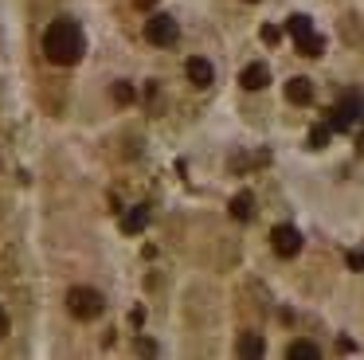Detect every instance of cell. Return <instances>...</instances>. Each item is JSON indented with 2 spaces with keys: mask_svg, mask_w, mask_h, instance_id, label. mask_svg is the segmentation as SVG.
<instances>
[{
  "mask_svg": "<svg viewBox=\"0 0 364 360\" xmlns=\"http://www.w3.org/2000/svg\"><path fill=\"white\" fill-rule=\"evenodd\" d=\"M43 51H48L51 63L59 67H75L87 51V39H82V28L75 20H55L48 31H43Z\"/></svg>",
  "mask_w": 364,
  "mask_h": 360,
  "instance_id": "6da1fadb",
  "label": "cell"
},
{
  "mask_svg": "<svg viewBox=\"0 0 364 360\" xmlns=\"http://www.w3.org/2000/svg\"><path fill=\"white\" fill-rule=\"evenodd\" d=\"M67 309H71L79 321H95L98 313H102V294L90 290V286H75L71 294H67Z\"/></svg>",
  "mask_w": 364,
  "mask_h": 360,
  "instance_id": "7a4b0ae2",
  "label": "cell"
},
{
  "mask_svg": "<svg viewBox=\"0 0 364 360\" xmlns=\"http://www.w3.org/2000/svg\"><path fill=\"white\" fill-rule=\"evenodd\" d=\"M360 117H364V98H360V94H345V98L333 106V114H329V129L345 133V129H353Z\"/></svg>",
  "mask_w": 364,
  "mask_h": 360,
  "instance_id": "3957f363",
  "label": "cell"
},
{
  "mask_svg": "<svg viewBox=\"0 0 364 360\" xmlns=\"http://www.w3.org/2000/svg\"><path fill=\"white\" fill-rule=\"evenodd\" d=\"M145 39H149L153 47H173L176 39H181V23L165 12H153V20L145 23Z\"/></svg>",
  "mask_w": 364,
  "mask_h": 360,
  "instance_id": "277c9868",
  "label": "cell"
},
{
  "mask_svg": "<svg viewBox=\"0 0 364 360\" xmlns=\"http://www.w3.org/2000/svg\"><path fill=\"white\" fill-rule=\"evenodd\" d=\"M270 247H274V255H278V258H294V255L301 250V235H298V227H290V223L274 227V231H270Z\"/></svg>",
  "mask_w": 364,
  "mask_h": 360,
  "instance_id": "5b68a950",
  "label": "cell"
},
{
  "mask_svg": "<svg viewBox=\"0 0 364 360\" xmlns=\"http://www.w3.org/2000/svg\"><path fill=\"white\" fill-rule=\"evenodd\" d=\"M184 70H188V83H192V86H200V90L215 83V70H212V63H208V59H200V55H192V59L184 63Z\"/></svg>",
  "mask_w": 364,
  "mask_h": 360,
  "instance_id": "8992f818",
  "label": "cell"
},
{
  "mask_svg": "<svg viewBox=\"0 0 364 360\" xmlns=\"http://www.w3.org/2000/svg\"><path fill=\"white\" fill-rule=\"evenodd\" d=\"M239 83H243V90H262V86L270 83V67L267 63H247L243 75H239Z\"/></svg>",
  "mask_w": 364,
  "mask_h": 360,
  "instance_id": "52a82bcc",
  "label": "cell"
},
{
  "mask_svg": "<svg viewBox=\"0 0 364 360\" xmlns=\"http://www.w3.org/2000/svg\"><path fill=\"white\" fill-rule=\"evenodd\" d=\"M149 203H137V208H129L126 216H122V231L126 235H141L145 231V223H149Z\"/></svg>",
  "mask_w": 364,
  "mask_h": 360,
  "instance_id": "ba28073f",
  "label": "cell"
},
{
  "mask_svg": "<svg viewBox=\"0 0 364 360\" xmlns=\"http://www.w3.org/2000/svg\"><path fill=\"white\" fill-rule=\"evenodd\" d=\"M286 98L294 102V106H306L309 98H314V83H309V78H290V83H286Z\"/></svg>",
  "mask_w": 364,
  "mask_h": 360,
  "instance_id": "9c48e42d",
  "label": "cell"
},
{
  "mask_svg": "<svg viewBox=\"0 0 364 360\" xmlns=\"http://www.w3.org/2000/svg\"><path fill=\"white\" fill-rule=\"evenodd\" d=\"M235 352L239 356H262V352H267V341H262L259 333H243L239 344H235Z\"/></svg>",
  "mask_w": 364,
  "mask_h": 360,
  "instance_id": "30bf717a",
  "label": "cell"
},
{
  "mask_svg": "<svg viewBox=\"0 0 364 360\" xmlns=\"http://www.w3.org/2000/svg\"><path fill=\"white\" fill-rule=\"evenodd\" d=\"M321 51H325V39L317 36V31H309V36L298 39V55H306V59H317Z\"/></svg>",
  "mask_w": 364,
  "mask_h": 360,
  "instance_id": "8fae6325",
  "label": "cell"
},
{
  "mask_svg": "<svg viewBox=\"0 0 364 360\" xmlns=\"http://www.w3.org/2000/svg\"><path fill=\"white\" fill-rule=\"evenodd\" d=\"M231 216H235V219H251L255 216V196L251 192H239L235 200H231Z\"/></svg>",
  "mask_w": 364,
  "mask_h": 360,
  "instance_id": "7c38bea8",
  "label": "cell"
},
{
  "mask_svg": "<svg viewBox=\"0 0 364 360\" xmlns=\"http://www.w3.org/2000/svg\"><path fill=\"white\" fill-rule=\"evenodd\" d=\"M286 356H294V360H317V356H321V349H317L314 341H294L290 349H286Z\"/></svg>",
  "mask_w": 364,
  "mask_h": 360,
  "instance_id": "4fadbf2b",
  "label": "cell"
},
{
  "mask_svg": "<svg viewBox=\"0 0 364 360\" xmlns=\"http://www.w3.org/2000/svg\"><path fill=\"white\" fill-rule=\"evenodd\" d=\"M286 28H290V36L294 39H301V36H309V31H314V23H309V16H290V20H286Z\"/></svg>",
  "mask_w": 364,
  "mask_h": 360,
  "instance_id": "5bb4252c",
  "label": "cell"
},
{
  "mask_svg": "<svg viewBox=\"0 0 364 360\" xmlns=\"http://www.w3.org/2000/svg\"><path fill=\"white\" fill-rule=\"evenodd\" d=\"M329 125H317V129L314 133H309V149H325V145H329Z\"/></svg>",
  "mask_w": 364,
  "mask_h": 360,
  "instance_id": "9a60e30c",
  "label": "cell"
},
{
  "mask_svg": "<svg viewBox=\"0 0 364 360\" xmlns=\"http://www.w3.org/2000/svg\"><path fill=\"white\" fill-rule=\"evenodd\" d=\"M110 94H114V102H122V106H126V102H134V86H129V83H114Z\"/></svg>",
  "mask_w": 364,
  "mask_h": 360,
  "instance_id": "2e32d148",
  "label": "cell"
},
{
  "mask_svg": "<svg viewBox=\"0 0 364 360\" xmlns=\"http://www.w3.org/2000/svg\"><path fill=\"white\" fill-rule=\"evenodd\" d=\"M348 266H353V270H364V250H348Z\"/></svg>",
  "mask_w": 364,
  "mask_h": 360,
  "instance_id": "e0dca14e",
  "label": "cell"
},
{
  "mask_svg": "<svg viewBox=\"0 0 364 360\" xmlns=\"http://www.w3.org/2000/svg\"><path fill=\"white\" fill-rule=\"evenodd\" d=\"M137 352H145V356H153V352H157V344H153V341H145V337H141V341H137Z\"/></svg>",
  "mask_w": 364,
  "mask_h": 360,
  "instance_id": "ac0fdd59",
  "label": "cell"
},
{
  "mask_svg": "<svg viewBox=\"0 0 364 360\" xmlns=\"http://www.w3.org/2000/svg\"><path fill=\"white\" fill-rule=\"evenodd\" d=\"M278 36H282L278 28H262V39H267V43H278Z\"/></svg>",
  "mask_w": 364,
  "mask_h": 360,
  "instance_id": "d6986e66",
  "label": "cell"
},
{
  "mask_svg": "<svg viewBox=\"0 0 364 360\" xmlns=\"http://www.w3.org/2000/svg\"><path fill=\"white\" fill-rule=\"evenodd\" d=\"M0 337H9V313L0 309Z\"/></svg>",
  "mask_w": 364,
  "mask_h": 360,
  "instance_id": "ffe728a7",
  "label": "cell"
},
{
  "mask_svg": "<svg viewBox=\"0 0 364 360\" xmlns=\"http://www.w3.org/2000/svg\"><path fill=\"white\" fill-rule=\"evenodd\" d=\"M134 4H137V8H153L157 0H134Z\"/></svg>",
  "mask_w": 364,
  "mask_h": 360,
  "instance_id": "44dd1931",
  "label": "cell"
},
{
  "mask_svg": "<svg viewBox=\"0 0 364 360\" xmlns=\"http://www.w3.org/2000/svg\"><path fill=\"white\" fill-rule=\"evenodd\" d=\"M356 149H360V157H364V133H360V137H356Z\"/></svg>",
  "mask_w": 364,
  "mask_h": 360,
  "instance_id": "7402d4cb",
  "label": "cell"
}]
</instances>
